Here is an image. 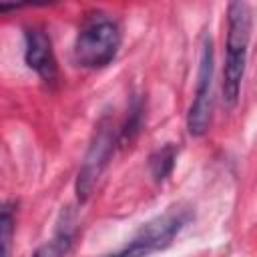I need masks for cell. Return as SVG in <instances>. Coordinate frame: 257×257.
<instances>
[{"label": "cell", "mask_w": 257, "mask_h": 257, "mask_svg": "<svg viewBox=\"0 0 257 257\" xmlns=\"http://www.w3.org/2000/svg\"><path fill=\"white\" fill-rule=\"evenodd\" d=\"M120 42V24L112 14L102 10L88 12L80 22L74 40V62L82 68H104L116 58Z\"/></svg>", "instance_id": "cell-1"}, {"label": "cell", "mask_w": 257, "mask_h": 257, "mask_svg": "<svg viewBox=\"0 0 257 257\" xmlns=\"http://www.w3.org/2000/svg\"><path fill=\"white\" fill-rule=\"evenodd\" d=\"M213 72H215L213 40L209 34H205L201 44L197 86L187 112V131L191 137H203L209 131L211 114H213Z\"/></svg>", "instance_id": "cell-5"}, {"label": "cell", "mask_w": 257, "mask_h": 257, "mask_svg": "<svg viewBox=\"0 0 257 257\" xmlns=\"http://www.w3.org/2000/svg\"><path fill=\"white\" fill-rule=\"evenodd\" d=\"M14 201H4L2 215H0V229H2V257H10L12 233H14Z\"/></svg>", "instance_id": "cell-10"}, {"label": "cell", "mask_w": 257, "mask_h": 257, "mask_svg": "<svg viewBox=\"0 0 257 257\" xmlns=\"http://www.w3.org/2000/svg\"><path fill=\"white\" fill-rule=\"evenodd\" d=\"M24 62L34 70L42 82L56 84L58 80V62L52 50L50 36L40 26H30L24 30Z\"/></svg>", "instance_id": "cell-6"}, {"label": "cell", "mask_w": 257, "mask_h": 257, "mask_svg": "<svg viewBox=\"0 0 257 257\" xmlns=\"http://www.w3.org/2000/svg\"><path fill=\"white\" fill-rule=\"evenodd\" d=\"M145 120V102L141 94H133L124 122L118 126V147H128L141 133Z\"/></svg>", "instance_id": "cell-8"}, {"label": "cell", "mask_w": 257, "mask_h": 257, "mask_svg": "<svg viewBox=\"0 0 257 257\" xmlns=\"http://www.w3.org/2000/svg\"><path fill=\"white\" fill-rule=\"evenodd\" d=\"M251 40V8L245 2H231L227 6V38L223 64V102L235 106L245 76V64Z\"/></svg>", "instance_id": "cell-2"}, {"label": "cell", "mask_w": 257, "mask_h": 257, "mask_svg": "<svg viewBox=\"0 0 257 257\" xmlns=\"http://www.w3.org/2000/svg\"><path fill=\"white\" fill-rule=\"evenodd\" d=\"M74 237H76V221H74V215L66 211L60 215L54 235L46 243H42L32 253V257H66L74 245Z\"/></svg>", "instance_id": "cell-7"}, {"label": "cell", "mask_w": 257, "mask_h": 257, "mask_svg": "<svg viewBox=\"0 0 257 257\" xmlns=\"http://www.w3.org/2000/svg\"><path fill=\"white\" fill-rule=\"evenodd\" d=\"M177 155H179V149L173 143H167V145H163V147H159L157 151L151 153L149 171H151V177L157 183H163L173 173L175 163H177Z\"/></svg>", "instance_id": "cell-9"}, {"label": "cell", "mask_w": 257, "mask_h": 257, "mask_svg": "<svg viewBox=\"0 0 257 257\" xmlns=\"http://www.w3.org/2000/svg\"><path fill=\"white\" fill-rule=\"evenodd\" d=\"M116 147H118V128L114 126V122L108 114H102L94 126L92 139L88 143V149L82 157V163H80V169L76 175L74 191H76L78 203H86L90 199V195H92L100 175L108 167L110 157Z\"/></svg>", "instance_id": "cell-4"}, {"label": "cell", "mask_w": 257, "mask_h": 257, "mask_svg": "<svg viewBox=\"0 0 257 257\" xmlns=\"http://www.w3.org/2000/svg\"><path fill=\"white\" fill-rule=\"evenodd\" d=\"M193 209L189 205L177 203L159 213L157 217L149 219L141 229L133 235L128 243H124L118 251L108 253L104 257H149L157 251L167 249L175 237L191 223Z\"/></svg>", "instance_id": "cell-3"}]
</instances>
